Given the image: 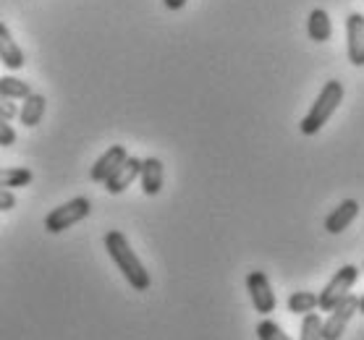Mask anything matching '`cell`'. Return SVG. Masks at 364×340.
Instances as JSON below:
<instances>
[{
  "label": "cell",
  "instance_id": "cell-19",
  "mask_svg": "<svg viewBox=\"0 0 364 340\" xmlns=\"http://www.w3.org/2000/svg\"><path fill=\"white\" fill-rule=\"evenodd\" d=\"M320 327H323V319L317 314H304V319H301V338L299 340H323V335H320Z\"/></svg>",
  "mask_w": 364,
  "mask_h": 340
},
{
  "label": "cell",
  "instance_id": "cell-6",
  "mask_svg": "<svg viewBox=\"0 0 364 340\" xmlns=\"http://www.w3.org/2000/svg\"><path fill=\"white\" fill-rule=\"evenodd\" d=\"M247 290H249V299H252V307H255L257 314H273L278 301H275L273 285L267 280L265 273L259 270H252L247 275Z\"/></svg>",
  "mask_w": 364,
  "mask_h": 340
},
{
  "label": "cell",
  "instance_id": "cell-24",
  "mask_svg": "<svg viewBox=\"0 0 364 340\" xmlns=\"http://www.w3.org/2000/svg\"><path fill=\"white\" fill-rule=\"evenodd\" d=\"M356 312H359V314L364 317V296H362V299H359V304H356Z\"/></svg>",
  "mask_w": 364,
  "mask_h": 340
},
{
  "label": "cell",
  "instance_id": "cell-17",
  "mask_svg": "<svg viewBox=\"0 0 364 340\" xmlns=\"http://www.w3.org/2000/svg\"><path fill=\"white\" fill-rule=\"evenodd\" d=\"M32 94V87L16 76H0V97H9V100H24Z\"/></svg>",
  "mask_w": 364,
  "mask_h": 340
},
{
  "label": "cell",
  "instance_id": "cell-4",
  "mask_svg": "<svg viewBox=\"0 0 364 340\" xmlns=\"http://www.w3.org/2000/svg\"><path fill=\"white\" fill-rule=\"evenodd\" d=\"M359 280V267L354 265H343L338 273L333 275L328 285H325L320 293H317V309H323V312H331L336 304H338L343 296H346L348 290L354 288V283Z\"/></svg>",
  "mask_w": 364,
  "mask_h": 340
},
{
  "label": "cell",
  "instance_id": "cell-5",
  "mask_svg": "<svg viewBox=\"0 0 364 340\" xmlns=\"http://www.w3.org/2000/svg\"><path fill=\"white\" fill-rule=\"evenodd\" d=\"M356 304H359V299L351 296V293H346V296L328 312L331 317H328L323 322V327H320L323 340H341V335L346 332L348 322H351V317L356 314Z\"/></svg>",
  "mask_w": 364,
  "mask_h": 340
},
{
  "label": "cell",
  "instance_id": "cell-11",
  "mask_svg": "<svg viewBox=\"0 0 364 340\" xmlns=\"http://www.w3.org/2000/svg\"><path fill=\"white\" fill-rule=\"evenodd\" d=\"M163 181H166V170H163V163H160L158 158L141 160V168H139L141 191H144L147 197H158L160 189H163Z\"/></svg>",
  "mask_w": 364,
  "mask_h": 340
},
{
  "label": "cell",
  "instance_id": "cell-15",
  "mask_svg": "<svg viewBox=\"0 0 364 340\" xmlns=\"http://www.w3.org/2000/svg\"><path fill=\"white\" fill-rule=\"evenodd\" d=\"M286 307H289L291 314H309V312L317 309V293H312V290H296V293L289 296Z\"/></svg>",
  "mask_w": 364,
  "mask_h": 340
},
{
  "label": "cell",
  "instance_id": "cell-12",
  "mask_svg": "<svg viewBox=\"0 0 364 340\" xmlns=\"http://www.w3.org/2000/svg\"><path fill=\"white\" fill-rule=\"evenodd\" d=\"M356 215H359V202L356 199H343L338 204V207L333 209L331 215L325 217V231L328 233H343L348 228V225L354 223Z\"/></svg>",
  "mask_w": 364,
  "mask_h": 340
},
{
  "label": "cell",
  "instance_id": "cell-13",
  "mask_svg": "<svg viewBox=\"0 0 364 340\" xmlns=\"http://www.w3.org/2000/svg\"><path fill=\"white\" fill-rule=\"evenodd\" d=\"M45 108H48V100H45L42 94H37V92H32L29 97H24V100H21V110H18L21 126L34 128V126L42 121V116H45Z\"/></svg>",
  "mask_w": 364,
  "mask_h": 340
},
{
  "label": "cell",
  "instance_id": "cell-1",
  "mask_svg": "<svg viewBox=\"0 0 364 340\" xmlns=\"http://www.w3.org/2000/svg\"><path fill=\"white\" fill-rule=\"evenodd\" d=\"M105 249H108L110 259L116 262V267L121 270V275L126 278V283L132 285L134 290H144L152 285V278H149L147 267L141 265V259L134 254L132 243L121 231H108L105 233Z\"/></svg>",
  "mask_w": 364,
  "mask_h": 340
},
{
  "label": "cell",
  "instance_id": "cell-16",
  "mask_svg": "<svg viewBox=\"0 0 364 340\" xmlns=\"http://www.w3.org/2000/svg\"><path fill=\"white\" fill-rule=\"evenodd\" d=\"M32 170L29 168H0V186L3 189H21L32 183Z\"/></svg>",
  "mask_w": 364,
  "mask_h": 340
},
{
  "label": "cell",
  "instance_id": "cell-18",
  "mask_svg": "<svg viewBox=\"0 0 364 340\" xmlns=\"http://www.w3.org/2000/svg\"><path fill=\"white\" fill-rule=\"evenodd\" d=\"M255 332L259 340H291L289 335H286V330H283L278 322H273V319H262V322L257 324Z\"/></svg>",
  "mask_w": 364,
  "mask_h": 340
},
{
  "label": "cell",
  "instance_id": "cell-20",
  "mask_svg": "<svg viewBox=\"0 0 364 340\" xmlns=\"http://www.w3.org/2000/svg\"><path fill=\"white\" fill-rule=\"evenodd\" d=\"M14 144H16V131H14V126H11V121L0 118V147H14Z\"/></svg>",
  "mask_w": 364,
  "mask_h": 340
},
{
  "label": "cell",
  "instance_id": "cell-8",
  "mask_svg": "<svg viewBox=\"0 0 364 340\" xmlns=\"http://www.w3.org/2000/svg\"><path fill=\"white\" fill-rule=\"evenodd\" d=\"M139 168H141V160L139 158H126L121 165L108 175V181H105V191L108 194H124L129 186H132L136 178H139Z\"/></svg>",
  "mask_w": 364,
  "mask_h": 340
},
{
  "label": "cell",
  "instance_id": "cell-14",
  "mask_svg": "<svg viewBox=\"0 0 364 340\" xmlns=\"http://www.w3.org/2000/svg\"><path fill=\"white\" fill-rule=\"evenodd\" d=\"M306 34H309V40L312 42H328L333 37V24H331V16H328V11L325 9H315L306 18Z\"/></svg>",
  "mask_w": 364,
  "mask_h": 340
},
{
  "label": "cell",
  "instance_id": "cell-3",
  "mask_svg": "<svg viewBox=\"0 0 364 340\" xmlns=\"http://www.w3.org/2000/svg\"><path fill=\"white\" fill-rule=\"evenodd\" d=\"M90 212H92L90 199H87V197H74V199H68L66 204L50 209L48 215H45V231L63 233V231H68L71 225L82 223L84 217H90Z\"/></svg>",
  "mask_w": 364,
  "mask_h": 340
},
{
  "label": "cell",
  "instance_id": "cell-10",
  "mask_svg": "<svg viewBox=\"0 0 364 340\" xmlns=\"http://www.w3.org/2000/svg\"><path fill=\"white\" fill-rule=\"evenodd\" d=\"M0 63L11 71H18V68L26 66V55L24 50L16 45L14 34L9 32V26L0 21Z\"/></svg>",
  "mask_w": 364,
  "mask_h": 340
},
{
  "label": "cell",
  "instance_id": "cell-22",
  "mask_svg": "<svg viewBox=\"0 0 364 340\" xmlns=\"http://www.w3.org/2000/svg\"><path fill=\"white\" fill-rule=\"evenodd\" d=\"M16 207V194L11 189H3L0 186V212H9V209Z\"/></svg>",
  "mask_w": 364,
  "mask_h": 340
},
{
  "label": "cell",
  "instance_id": "cell-2",
  "mask_svg": "<svg viewBox=\"0 0 364 340\" xmlns=\"http://www.w3.org/2000/svg\"><path fill=\"white\" fill-rule=\"evenodd\" d=\"M341 102H343V84L336 82V79L323 84V92L317 94L315 105L309 108V113H306V116L301 118V124H299L301 133H304V136H315V133L323 131V126L331 121V116L338 110Z\"/></svg>",
  "mask_w": 364,
  "mask_h": 340
},
{
  "label": "cell",
  "instance_id": "cell-21",
  "mask_svg": "<svg viewBox=\"0 0 364 340\" xmlns=\"http://www.w3.org/2000/svg\"><path fill=\"white\" fill-rule=\"evenodd\" d=\"M0 118H6V121H14V118H18V108L14 105V100H9V97H0Z\"/></svg>",
  "mask_w": 364,
  "mask_h": 340
},
{
  "label": "cell",
  "instance_id": "cell-7",
  "mask_svg": "<svg viewBox=\"0 0 364 340\" xmlns=\"http://www.w3.org/2000/svg\"><path fill=\"white\" fill-rule=\"evenodd\" d=\"M346 55L351 66H364V16L348 13L346 18Z\"/></svg>",
  "mask_w": 364,
  "mask_h": 340
},
{
  "label": "cell",
  "instance_id": "cell-9",
  "mask_svg": "<svg viewBox=\"0 0 364 340\" xmlns=\"http://www.w3.org/2000/svg\"><path fill=\"white\" fill-rule=\"evenodd\" d=\"M126 158H129V155H126V147H121V144H113V147H108V150H105V155H100L97 163L92 165L90 178L95 183H105V181H108V175L113 173V170H116V168L121 165Z\"/></svg>",
  "mask_w": 364,
  "mask_h": 340
},
{
  "label": "cell",
  "instance_id": "cell-23",
  "mask_svg": "<svg viewBox=\"0 0 364 340\" xmlns=\"http://www.w3.org/2000/svg\"><path fill=\"white\" fill-rule=\"evenodd\" d=\"M163 3H166L168 11H181L186 6V0H163Z\"/></svg>",
  "mask_w": 364,
  "mask_h": 340
}]
</instances>
